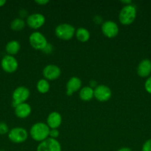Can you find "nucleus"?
<instances>
[{"mask_svg":"<svg viewBox=\"0 0 151 151\" xmlns=\"http://www.w3.org/2000/svg\"><path fill=\"white\" fill-rule=\"evenodd\" d=\"M50 130V128L44 122H36L30 129V135L33 139L41 142L49 138Z\"/></svg>","mask_w":151,"mask_h":151,"instance_id":"f257e3e1","label":"nucleus"},{"mask_svg":"<svg viewBox=\"0 0 151 151\" xmlns=\"http://www.w3.org/2000/svg\"><path fill=\"white\" fill-rule=\"evenodd\" d=\"M136 14H137V10L136 6L132 4L124 5L120 10L118 14V20L123 25H130L136 19Z\"/></svg>","mask_w":151,"mask_h":151,"instance_id":"f03ea898","label":"nucleus"},{"mask_svg":"<svg viewBox=\"0 0 151 151\" xmlns=\"http://www.w3.org/2000/svg\"><path fill=\"white\" fill-rule=\"evenodd\" d=\"M55 34L60 39L68 41L75 35L76 29L70 24L62 23L56 27L55 29Z\"/></svg>","mask_w":151,"mask_h":151,"instance_id":"7ed1b4c3","label":"nucleus"},{"mask_svg":"<svg viewBox=\"0 0 151 151\" xmlns=\"http://www.w3.org/2000/svg\"><path fill=\"white\" fill-rule=\"evenodd\" d=\"M29 42L31 47L36 50H43L48 44L46 37L38 31H35L30 34Z\"/></svg>","mask_w":151,"mask_h":151,"instance_id":"20e7f679","label":"nucleus"},{"mask_svg":"<svg viewBox=\"0 0 151 151\" xmlns=\"http://www.w3.org/2000/svg\"><path fill=\"white\" fill-rule=\"evenodd\" d=\"M30 90L25 86H19L13 91V102H12V106L14 108L19 104L24 103L26 102V100L30 97Z\"/></svg>","mask_w":151,"mask_h":151,"instance_id":"39448f33","label":"nucleus"},{"mask_svg":"<svg viewBox=\"0 0 151 151\" xmlns=\"http://www.w3.org/2000/svg\"><path fill=\"white\" fill-rule=\"evenodd\" d=\"M28 137V133L27 130L21 127L13 128L8 132V138L12 142L19 144L27 140Z\"/></svg>","mask_w":151,"mask_h":151,"instance_id":"423d86ee","label":"nucleus"},{"mask_svg":"<svg viewBox=\"0 0 151 151\" xmlns=\"http://www.w3.org/2000/svg\"><path fill=\"white\" fill-rule=\"evenodd\" d=\"M36 151H62V146L58 140L49 137L44 141L39 142Z\"/></svg>","mask_w":151,"mask_h":151,"instance_id":"0eeeda50","label":"nucleus"},{"mask_svg":"<svg viewBox=\"0 0 151 151\" xmlns=\"http://www.w3.org/2000/svg\"><path fill=\"white\" fill-rule=\"evenodd\" d=\"M118 26L113 21L108 20L102 24V31L104 35L109 38H115L118 34Z\"/></svg>","mask_w":151,"mask_h":151,"instance_id":"6e6552de","label":"nucleus"},{"mask_svg":"<svg viewBox=\"0 0 151 151\" xmlns=\"http://www.w3.org/2000/svg\"><path fill=\"white\" fill-rule=\"evenodd\" d=\"M1 66L3 70L5 72L13 73L17 70L19 63H18L17 60L13 56L7 55L1 59Z\"/></svg>","mask_w":151,"mask_h":151,"instance_id":"1a4fd4ad","label":"nucleus"},{"mask_svg":"<svg viewBox=\"0 0 151 151\" xmlns=\"http://www.w3.org/2000/svg\"><path fill=\"white\" fill-rule=\"evenodd\" d=\"M45 17L39 13H34L28 16L26 19L27 24L33 29H38L45 23Z\"/></svg>","mask_w":151,"mask_h":151,"instance_id":"9d476101","label":"nucleus"},{"mask_svg":"<svg viewBox=\"0 0 151 151\" xmlns=\"http://www.w3.org/2000/svg\"><path fill=\"white\" fill-rule=\"evenodd\" d=\"M112 91L105 85H99L94 88V97L100 102H106L110 99Z\"/></svg>","mask_w":151,"mask_h":151,"instance_id":"9b49d317","label":"nucleus"},{"mask_svg":"<svg viewBox=\"0 0 151 151\" xmlns=\"http://www.w3.org/2000/svg\"><path fill=\"white\" fill-rule=\"evenodd\" d=\"M42 74L47 81H54L60 77L61 69L56 65L49 64L43 69Z\"/></svg>","mask_w":151,"mask_h":151,"instance_id":"f8f14e48","label":"nucleus"},{"mask_svg":"<svg viewBox=\"0 0 151 151\" xmlns=\"http://www.w3.org/2000/svg\"><path fill=\"white\" fill-rule=\"evenodd\" d=\"M62 122V115L57 111H53L49 114L47 118V125L50 129H57Z\"/></svg>","mask_w":151,"mask_h":151,"instance_id":"ddd939ff","label":"nucleus"},{"mask_svg":"<svg viewBox=\"0 0 151 151\" xmlns=\"http://www.w3.org/2000/svg\"><path fill=\"white\" fill-rule=\"evenodd\" d=\"M137 74L141 78H147L151 74V60L144 59L139 63L137 67Z\"/></svg>","mask_w":151,"mask_h":151,"instance_id":"4468645a","label":"nucleus"},{"mask_svg":"<svg viewBox=\"0 0 151 151\" xmlns=\"http://www.w3.org/2000/svg\"><path fill=\"white\" fill-rule=\"evenodd\" d=\"M81 81L78 77H72L68 81L66 85L67 95L70 96L76 91L81 89Z\"/></svg>","mask_w":151,"mask_h":151,"instance_id":"2eb2a0df","label":"nucleus"},{"mask_svg":"<svg viewBox=\"0 0 151 151\" xmlns=\"http://www.w3.org/2000/svg\"><path fill=\"white\" fill-rule=\"evenodd\" d=\"M31 111L32 109L29 104L26 103H21L15 108V114L16 115L17 117L25 119L30 116V114H31Z\"/></svg>","mask_w":151,"mask_h":151,"instance_id":"dca6fc26","label":"nucleus"},{"mask_svg":"<svg viewBox=\"0 0 151 151\" xmlns=\"http://www.w3.org/2000/svg\"><path fill=\"white\" fill-rule=\"evenodd\" d=\"M21 45L19 42L16 40H13L10 41L6 44L5 47V51L9 55L13 56L14 55H16L19 51L20 50Z\"/></svg>","mask_w":151,"mask_h":151,"instance_id":"f3484780","label":"nucleus"},{"mask_svg":"<svg viewBox=\"0 0 151 151\" xmlns=\"http://www.w3.org/2000/svg\"><path fill=\"white\" fill-rule=\"evenodd\" d=\"M94 97V89L90 86H84L79 91V97L83 101H90Z\"/></svg>","mask_w":151,"mask_h":151,"instance_id":"a211bd4d","label":"nucleus"},{"mask_svg":"<svg viewBox=\"0 0 151 151\" xmlns=\"http://www.w3.org/2000/svg\"><path fill=\"white\" fill-rule=\"evenodd\" d=\"M76 38L81 42H87L90 39V34L88 29L84 27H79L76 30Z\"/></svg>","mask_w":151,"mask_h":151,"instance_id":"6ab92c4d","label":"nucleus"},{"mask_svg":"<svg viewBox=\"0 0 151 151\" xmlns=\"http://www.w3.org/2000/svg\"><path fill=\"white\" fill-rule=\"evenodd\" d=\"M36 88L38 92L41 93V94H45V93L48 92V91L50 90V83L44 78V79H40L37 82Z\"/></svg>","mask_w":151,"mask_h":151,"instance_id":"aec40b11","label":"nucleus"},{"mask_svg":"<svg viewBox=\"0 0 151 151\" xmlns=\"http://www.w3.org/2000/svg\"><path fill=\"white\" fill-rule=\"evenodd\" d=\"M25 27V21L20 18H16L13 19L10 23V28L14 31H20L23 29Z\"/></svg>","mask_w":151,"mask_h":151,"instance_id":"412c9836","label":"nucleus"},{"mask_svg":"<svg viewBox=\"0 0 151 151\" xmlns=\"http://www.w3.org/2000/svg\"><path fill=\"white\" fill-rule=\"evenodd\" d=\"M9 132V128L7 124L4 122H0V134L4 135Z\"/></svg>","mask_w":151,"mask_h":151,"instance_id":"4be33fe9","label":"nucleus"},{"mask_svg":"<svg viewBox=\"0 0 151 151\" xmlns=\"http://www.w3.org/2000/svg\"><path fill=\"white\" fill-rule=\"evenodd\" d=\"M142 151H151V139H149L144 143Z\"/></svg>","mask_w":151,"mask_h":151,"instance_id":"5701e85b","label":"nucleus"},{"mask_svg":"<svg viewBox=\"0 0 151 151\" xmlns=\"http://www.w3.org/2000/svg\"><path fill=\"white\" fill-rule=\"evenodd\" d=\"M144 88L149 94H151V76L148 77L144 83Z\"/></svg>","mask_w":151,"mask_h":151,"instance_id":"b1692460","label":"nucleus"},{"mask_svg":"<svg viewBox=\"0 0 151 151\" xmlns=\"http://www.w3.org/2000/svg\"><path fill=\"white\" fill-rule=\"evenodd\" d=\"M59 131H58V129L50 130V133H49V137H50V138L56 139V138L59 137Z\"/></svg>","mask_w":151,"mask_h":151,"instance_id":"393cba45","label":"nucleus"},{"mask_svg":"<svg viewBox=\"0 0 151 151\" xmlns=\"http://www.w3.org/2000/svg\"><path fill=\"white\" fill-rule=\"evenodd\" d=\"M52 50H53V47H52L50 44H47V45L46 46V47L42 50V51L44 52V53H46V54H50L52 52Z\"/></svg>","mask_w":151,"mask_h":151,"instance_id":"a878e982","label":"nucleus"},{"mask_svg":"<svg viewBox=\"0 0 151 151\" xmlns=\"http://www.w3.org/2000/svg\"><path fill=\"white\" fill-rule=\"evenodd\" d=\"M35 2L39 5H45V4H48L50 1L49 0H36Z\"/></svg>","mask_w":151,"mask_h":151,"instance_id":"bb28decb","label":"nucleus"},{"mask_svg":"<svg viewBox=\"0 0 151 151\" xmlns=\"http://www.w3.org/2000/svg\"><path fill=\"white\" fill-rule=\"evenodd\" d=\"M93 21H94L96 24H99L102 23V18L99 16H94V18H93Z\"/></svg>","mask_w":151,"mask_h":151,"instance_id":"cd10ccee","label":"nucleus"},{"mask_svg":"<svg viewBox=\"0 0 151 151\" xmlns=\"http://www.w3.org/2000/svg\"><path fill=\"white\" fill-rule=\"evenodd\" d=\"M27 14H28V12L25 10V9H22L19 11V16H20V19H22V18L28 17L27 16Z\"/></svg>","mask_w":151,"mask_h":151,"instance_id":"c85d7f7f","label":"nucleus"},{"mask_svg":"<svg viewBox=\"0 0 151 151\" xmlns=\"http://www.w3.org/2000/svg\"><path fill=\"white\" fill-rule=\"evenodd\" d=\"M97 86V83H96V81H91L90 82V87L92 88H95Z\"/></svg>","mask_w":151,"mask_h":151,"instance_id":"c756f323","label":"nucleus"},{"mask_svg":"<svg viewBox=\"0 0 151 151\" xmlns=\"http://www.w3.org/2000/svg\"><path fill=\"white\" fill-rule=\"evenodd\" d=\"M121 2L123 3V4H124V5H128V4H132L131 0H121Z\"/></svg>","mask_w":151,"mask_h":151,"instance_id":"7c9ffc66","label":"nucleus"},{"mask_svg":"<svg viewBox=\"0 0 151 151\" xmlns=\"http://www.w3.org/2000/svg\"><path fill=\"white\" fill-rule=\"evenodd\" d=\"M117 151H132V150L130 148H129V147H121V148H120L119 150H118Z\"/></svg>","mask_w":151,"mask_h":151,"instance_id":"2f4dec72","label":"nucleus"},{"mask_svg":"<svg viewBox=\"0 0 151 151\" xmlns=\"http://www.w3.org/2000/svg\"><path fill=\"white\" fill-rule=\"evenodd\" d=\"M5 4H6L5 0H0V7H2V6H4Z\"/></svg>","mask_w":151,"mask_h":151,"instance_id":"473e14b6","label":"nucleus"},{"mask_svg":"<svg viewBox=\"0 0 151 151\" xmlns=\"http://www.w3.org/2000/svg\"><path fill=\"white\" fill-rule=\"evenodd\" d=\"M0 151H4V150H0Z\"/></svg>","mask_w":151,"mask_h":151,"instance_id":"72a5a7b5","label":"nucleus"}]
</instances>
